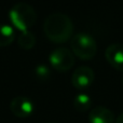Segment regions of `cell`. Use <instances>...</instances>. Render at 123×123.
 I'll use <instances>...</instances> for the list:
<instances>
[{
    "mask_svg": "<svg viewBox=\"0 0 123 123\" xmlns=\"http://www.w3.org/2000/svg\"><path fill=\"white\" fill-rule=\"evenodd\" d=\"M115 123H123V112L120 113V115L117 117V119H116Z\"/></svg>",
    "mask_w": 123,
    "mask_h": 123,
    "instance_id": "obj_13",
    "label": "cell"
},
{
    "mask_svg": "<svg viewBox=\"0 0 123 123\" xmlns=\"http://www.w3.org/2000/svg\"><path fill=\"white\" fill-rule=\"evenodd\" d=\"M90 123H115V115L110 109L104 106H97L90 111Z\"/></svg>",
    "mask_w": 123,
    "mask_h": 123,
    "instance_id": "obj_8",
    "label": "cell"
},
{
    "mask_svg": "<svg viewBox=\"0 0 123 123\" xmlns=\"http://www.w3.org/2000/svg\"><path fill=\"white\" fill-rule=\"evenodd\" d=\"M9 16L12 24L22 32L28 31L37 19V13L34 6L26 2H18L11 8Z\"/></svg>",
    "mask_w": 123,
    "mask_h": 123,
    "instance_id": "obj_2",
    "label": "cell"
},
{
    "mask_svg": "<svg viewBox=\"0 0 123 123\" xmlns=\"http://www.w3.org/2000/svg\"><path fill=\"white\" fill-rule=\"evenodd\" d=\"M51 66L58 71H67L74 66V55L67 48H57L49 55Z\"/></svg>",
    "mask_w": 123,
    "mask_h": 123,
    "instance_id": "obj_4",
    "label": "cell"
},
{
    "mask_svg": "<svg viewBox=\"0 0 123 123\" xmlns=\"http://www.w3.org/2000/svg\"><path fill=\"white\" fill-rule=\"evenodd\" d=\"M10 109L16 117L26 118L35 110V105L30 98L26 96H16L10 103Z\"/></svg>",
    "mask_w": 123,
    "mask_h": 123,
    "instance_id": "obj_6",
    "label": "cell"
},
{
    "mask_svg": "<svg viewBox=\"0 0 123 123\" xmlns=\"http://www.w3.org/2000/svg\"><path fill=\"white\" fill-rule=\"evenodd\" d=\"M43 31L51 41L55 43H63L71 37L74 31V24L67 14L55 12L45 18L43 24Z\"/></svg>",
    "mask_w": 123,
    "mask_h": 123,
    "instance_id": "obj_1",
    "label": "cell"
},
{
    "mask_svg": "<svg viewBox=\"0 0 123 123\" xmlns=\"http://www.w3.org/2000/svg\"><path fill=\"white\" fill-rule=\"evenodd\" d=\"M92 99L87 94L85 93H79L76 95V97L74 98V108L80 112H85L86 110H89L90 106H91Z\"/></svg>",
    "mask_w": 123,
    "mask_h": 123,
    "instance_id": "obj_10",
    "label": "cell"
},
{
    "mask_svg": "<svg viewBox=\"0 0 123 123\" xmlns=\"http://www.w3.org/2000/svg\"><path fill=\"white\" fill-rule=\"evenodd\" d=\"M72 53L81 60H91L97 52V43L87 32H78L71 39Z\"/></svg>",
    "mask_w": 123,
    "mask_h": 123,
    "instance_id": "obj_3",
    "label": "cell"
},
{
    "mask_svg": "<svg viewBox=\"0 0 123 123\" xmlns=\"http://www.w3.org/2000/svg\"><path fill=\"white\" fill-rule=\"evenodd\" d=\"M15 38V31L10 25L0 24V47H6Z\"/></svg>",
    "mask_w": 123,
    "mask_h": 123,
    "instance_id": "obj_9",
    "label": "cell"
},
{
    "mask_svg": "<svg viewBox=\"0 0 123 123\" xmlns=\"http://www.w3.org/2000/svg\"><path fill=\"white\" fill-rule=\"evenodd\" d=\"M17 43L24 50H30L36 44V36L35 34L28 31H24L17 37Z\"/></svg>",
    "mask_w": 123,
    "mask_h": 123,
    "instance_id": "obj_11",
    "label": "cell"
},
{
    "mask_svg": "<svg viewBox=\"0 0 123 123\" xmlns=\"http://www.w3.org/2000/svg\"><path fill=\"white\" fill-rule=\"evenodd\" d=\"M107 62L115 69L123 71V43H111L105 51Z\"/></svg>",
    "mask_w": 123,
    "mask_h": 123,
    "instance_id": "obj_7",
    "label": "cell"
},
{
    "mask_svg": "<svg viewBox=\"0 0 123 123\" xmlns=\"http://www.w3.org/2000/svg\"><path fill=\"white\" fill-rule=\"evenodd\" d=\"M35 74H36L37 78L41 79V80H45V79H48L49 76H50V69H49L48 66L41 64V65H38L36 67V69H35Z\"/></svg>",
    "mask_w": 123,
    "mask_h": 123,
    "instance_id": "obj_12",
    "label": "cell"
},
{
    "mask_svg": "<svg viewBox=\"0 0 123 123\" xmlns=\"http://www.w3.org/2000/svg\"><path fill=\"white\" fill-rule=\"evenodd\" d=\"M49 123H55V122H49Z\"/></svg>",
    "mask_w": 123,
    "mask_h": 123,
    "instance_id": "obj_15",
    "label": "cell"
},
{
    "mask_svg": "<svg viewBox=\"0 0 123 123\" xmlns=\"http://www.w3.org/2000/svg\"><path fill=\"white\" fill-rule=\"evenodd\" d=\"M122 83H123V77H122Z\"/></svg>",
    "mask_w": 123,
    "mask_h": 123,
    "instance_id": "obj_14",
    "label": "cell"
},
{
    "mask_svg": "<svg viewBox=\"0 0 123 123\" xmlns=\"http://www.w3.org/2000/svg\"><path fill=\"white\" fill-rule=\"evenodd\" d=\"M94 78H95V74L91 67L80 66L72 72L71 83L76 89L84 90L93 83Z\"/></svg>",
    "mask_w": 123,
    "mask_h": 123,
    "instance_id": "obj_5",
    "label": "cell"
}]
</instances>
